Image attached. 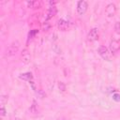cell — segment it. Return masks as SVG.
<instances>
[{"label": "cell", "mask_w": 120, "mask_h": 120, "mask_svg": "<svg viewBox=\"0 0 120 120\" xmlns=\"http://www.w3.org/2000/svg\"><path fill=\"white\" fill-rule=\"evenodd\" d=\"M98 54L104 59V60H107V61H111V59L112 58V52L105 46H100L98 49Z\"/></svg>", "instance_id": "cell-1"}, {"label": "cell", "mask_w": 120, "mask_h": 120, "mask_svg": "<svg viewBox=\"0 0 120 120\" xmlns=\"http://www.w3.org/2000/svg\"><path fill=\"white\" fill-rule=\"evenodd\" d=\"M19 47H20V43H19V41H13V42L7 48L5 55H6V56H11V55H14V54L18 52Z\"/></svg>", "instance_id": "cell-2"}, {"label": "cell", "mask_w": 120, "mask_h": 120, "mask_svg": "<svg viewBox=\"0 0 120 120\" xmlns=\"http://www.w3.org/2000/svg\"><path fill=\"white\" fill-rule=\"evenodd\" d=\"M87 8H88V3L85 0H81L77 4V11L80 15L84 14L87 10Z\"/></svg>", "instance_id": "cell-3"}, {"label": "cell", "mask_w": 120, "mask_h": 120, "mask_svg": "<svg viewBox=\"0 0 120 120\" xmlns=\"http://www.w3.org/2000/svg\"><path fill=\"white\" fill-rule=\"evenodd\" d=\"M98 28L94 27V28H92V29L88 32L87 39H88L89 41H95V40L98 39Z\"/></svg>", "instance_id": "cell-4"}, {"label": "cell", "mask_w": 120, "mask_h": 120, "mask_svg": "<svg viewBox=\"0 0 120 120\" xmlns=\"http://www.w3.org/2000/svg\"><path fill=\"white\" fill-rule=\"evenodd\" d=\"M116 12V7L114 4L111 3L109 4L107 7H106V9H105V13L108 17H112Z\"/></svg>", "instance_id": "cell-5"}, {"label": "cell", "mask_w": 120, "mask_h": 120, "mask_svg": "<svg viewBox=\"0 0 120 120\" xmlns=\"http://www.w3.org/2000/svg\"><path fill=\"white\" fill-rule=\"evenodd\" d=\"M57 27H58V29L61 30V31H66V30H68V28L69 27V23H68V21H66V20H64V19H60V20H58V22H57Z\"/></svg>", "instance_id": "cell-6"}, {"label": "cell", "mask_w": 120, "mask_h": 120, "mask_svg": "<svg viewBox=\"0 0 120 120\" xmlns=\"http://www.w3.org/2000/svg\"><path fill=\"white\" fill-rule=\"evenodd\" d=\"M120 50V42L117 40H112L110 42V51L112 52H117Z\"/></svg>", "instance_id": "cell-7"}, {"label": "cell", "mask_w": 120, "mask_h": 120, "mask_svg": "<svg viewBox=\"0 0 120 120\" xmlns=\"http://www.w3.org/2000/svg\"><path fill=\"white\" fill-rule=\"evenodd\" d=\"M26 5L30 8H38L41 6V2L38 0H33V1H27Z\"/></svg>", "instance_id": "cell-8"}, {"label": "cell", "mask_w": 120, "mask_h": 120, "mask_svg": "<svg viewBox=\"0 0 120 120\" xmlns=\"http://www.w3.org/2000/svg\"><path fill=\"white\" fill-rule=\"evenodd\" d=\"M56 12H57V8H55V6H51L48 9V12H47V20L52 18L53 16L56 15Z\"/></svg>", "instance_id": "cell-9"}, {"label": "cell", "mask_w": 120, "mask_h": 120, "mask_svg": "<svg viewBox=\"0 0 120 120\" xmlns=\"http://www.w3.org/2000/svg\"><path fill=\"white\" fill-rule=\"evenodd\" d=\"M22 59L24 63H28L30 61V53L27 49H24L22 52Z\"/></svg>", "instance_id": "cell-10"}, {"label": "cell", "mask_w": 120, "mask_h": 120, "mask_svg": "<svg viewBox=\"0 0 120 120\" xmlns=\"http://www.w3.org/2000/svg\"><path fill=\"white\" fill-rule=\"evenodd\" d=\"M21 79L24 80V81H28V82H32V79H33V76L30 72H26V73H23L20 76Z\"/></svg>", "instance_id": "cell-11"}, {"label": "cell", "mask_w": 120, "mask_h": 120, "mask_svg": "<svg viewBox=\"0 0 120 120\" xmlns=\"http://www.w3.org/2000/svg\"><path fill=\"white\" fill-rule=\"evenodd\" d=\"M30 111L33 112V113H37L38 112V104H37V102L34 100L33 101V104H32V106H31V108H30Z\"/></svg>", "instance_id": "cell-12"}, {"label": "cell", "mask_w": 120, "mask_h": 120, "mask_svg": "<svg viewBox=\"0 0 120 120\" xmlns=\"http://www.w3.org/2000/svg\"><path fill=\"white\" fill-rule=\"evenodd\" d=\"M50 27H51V24L49 23V22H48V21H45V22H43V24H42V29H43L44 31H47V30L50 29Z\"/></svg>", "instance_id": "cell-13"}, {"label": "cell", "mask_w": 120, "mask_h": 120, "mask_svg": "<svg viewBox=\"0 0 120 120\" xmlns=\"http://www.w3.org/2000/svg\"><path fill=\"white\" fill-rule=\"evenodd\" d=\"M114 30L116 33L120 34V22H116L114 24Z\"/></svg>", "instance_id": "cell-14"}, {"label": "cell", "mask_w": 120, "mask_h": 120, "mask_svg": "<svg viewBox=\"0 0 120 120\" xmlns=\"http://www.w3.org/2000/svg\"><path fill=\"white\" fill-rule=\"evenodd\" d=\"M37 33H38L37 30H31V31L29 32V34H28V38H29V39H30V38H33V37H34Z\"/></svg>", "instance_id": "cell-15"}, {"label": "cell", "mask_w": 120, "mask_h": 120, "mask_svg": "<svg viewBox=\"0 0 120 120\" xmlns=\"http://www.w3.org/2000/svg\"><path fill=\"white\" fill-rule=\"evenodd\" d=\"M8 100V96H5V95H2L1 96V104L4 105L6 103V101Z\"/></svg>", "instance_id": "cell-16"}, {"label": "cell", "mask_w": 120, "mask_h": 120, "mask_svg": "<svg viewBox=\"0 0 120 120\" xmlns=\"http://www.w3.org/2000/svg\"><path fill=\"white\" fill-rule=\"evenodd\" d=\"M58 87H59V89H60L61 91H65V90H66V86H65V84H64L62 82H60L58 83Z\"/></svg>", "instance_id": "cell-17"}, {"label": "cell", "mask_w": 120, "mask_h": 120, "mask_svg": "<svg viewBox=\"0 0 120 120\" xmlns=\"http://www.w3.org/2000/svg\"><path fill=\"white\" fill-rule=\"evenodd\" d=\"M0 112H1V115L2 116H5L6 115V109H5V106L4 105H1V109H0Z\"/></svg>", "instance_id": "cell-18"}, {"label": "cell", "mask_w": 120, "mask_h": 120, "mask_svg": "<svg viewBox=\"0 0 120 120\" xmlns=\"http://www.w3.org/2000/svg\"><path fill=\"white\" fill-rule=\"evenodd\" d=\"M112 98L115 100V101H120V95L119 94H114L112 96Z\"/></svg>", "instance_id": "cell-19"}, {"label": "cell", "mask_w": 120, "mask_h": 120, "mask_svg": "<svg viewBox=\"0 0 120 120\" xmlns=\"http://www.w3.org/2000/svg\"><path fill=\"white\" fill-rule=\"evenodd\" d=\"M59 120H64V119H59Z\"/></svg>", "instance_id": "cell-20"}, {"label": "cell", "mask_w": 120, "mask_h": 120, "mask_svg": "<svg viewBox=\"0 0 120 120\" xmlns=\"http://www.w3.org/2000/svg\"><path fill=\"white\" fill-rule=\"evenodd\" d=\"M16 120H18V119H16Z\"/></svg>", "instance_id": "cell-21"}]
</instances>
